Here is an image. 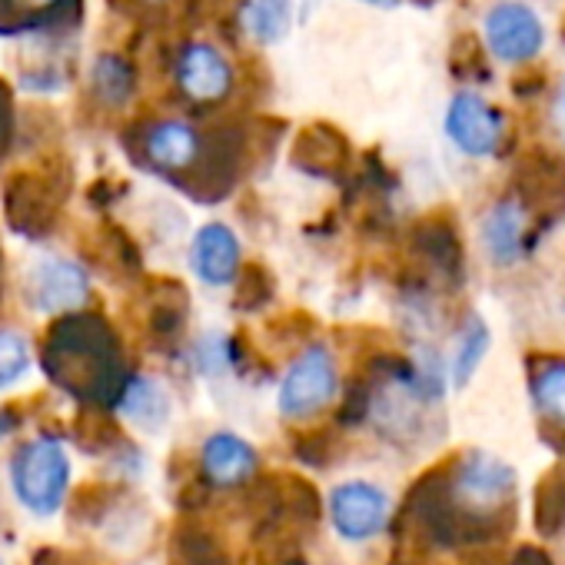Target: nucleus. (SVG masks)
Returning <instances> with one entry per match:
<instances>
[{
  "instance_id": "1",
  "label": "nucleus",
  "mask_w": 565,
  "mask_h": 565,
  "mask_svg": "<svg viewBox=\"0 0 565 565\" xmlns=\"http://www.w3.org/2000/svg\"><path fill=\"white\" fill-rule=\"evenodd\" d=\"M44 366L67 393L107 399L110 393H124L120 383V360L114 347V333L94 317H67L54 327Z\"/></svg>"
},
{
  "instance_id": "2",
  "label": "nucleus",
  "mask_w": 565,
  "mask_h": 565,
  "mask_svg": "<svg viewBox=\"0 0 565 565\" xmlns=\"http://www.w3.org/2000/svg\"><path fill=\"white\" fill-rule=\"evenodd\" d=\"M11 489L31 515H57L71 489V456L64 443L54 436H38L24 443L11 459Z\"/></svg>"
},
{
  "instance_id": "3",
  "label": "nucleus",
  "mask_w": 565,
  "mask_h": 565,
  "mask_svg": "<svg viewBox=\"0 0 565 565\" xmlns=\"http://www.w3.org/2000/svg\"><path fill=\"white\" fill-rule=\"evenodd\" d=\"M340 373L337 360L327 347H310L307 353L297 356V363L287 370L279 383V416L282 419H310L320 409H327L337 396Z\"/></svg>"
},
{
  "instance_id": "4",
  "label": "nucleus",
  "mask_w": 565,
  "mask_h": 565,
  "mask_svg": "<svg viewBox=\"0 0 565 565\" xmlns=\"http://www.w3.org/2000/svg\"><path fill=\"white\" fill-rule=\"evenodd\" d=\"M390 495L366 479L340 482L330 492V522L337 535L353 545L376 539L390 522Z\"/></svg>"
},
{
  "instance_id": "5",
  "label": "nucleus",
  "mask_w": 565,
  "mask_h": 565,
  "mask_svg": "<svg viewBox=\"0 0 565 565\" xmlns=\"http://www.w3.org/2000/svg\"><path fill=\"white\" fill-rule=\"evenodd\" d=\"M24 290L38 313H67L87 303L90 279L77 263L64 256H44L28 269Z\"/></svg>"
},
{
  "instance_id": "6",
  "label": "nucleus",
  "mask_w": 565,
  "mask_h": 565,
  "mask_svg": "<svg viewBox=\"0 0 565 565\" xmlns=\"http://www.w3.org/2000/svg\"><path fill=\"white\" fill-rule=\"evenodd\" d=\"M486 41L505 64H522L542 51V24L525 4H495L486 18Z\"/></svg>"
},
{
  "instance_id": "7",
  "label": "nucleus",
  "mask_w": 565,
  "mask_h": 565,
  "mask_svg": "<svg viewBox=\"0 0 565 565\" xmlns=\"http://www.w3.org/2000/svg\"><path fill=\"white\" fill-rule=\"evenodd\" d=\"M446 134L469 157H489L502 140V117L479 94H456L446 114Z\"/></svg>"
},
{
  "instance_id": "8",
  "label": "nucleus",
  "mask_w": 565,
  "mask_h": 565,
  "mask_svg": "<svg viewBox=\"0 0 565 565\" xmlns=\"http://www.w3.org/2000/svg\"><path fill=\"white\" fill-rule=\"evenodd\" d=\"M177 84L196 104H216L233 87V71L226 57L210 44H190L177 61Z\"/></svg>"
},
{
  "instance_id": "9",
  "label": "nucleus",
  "mask_w": 565,
  "mask_h": 565,
  "mask_svg": "<svg viewBox=\"0 0 565 565\" xmlns=\"http://www.w3.org/2000/svg\"><path fill=\"white\" fill-rule=\"evenodd\" d=\"M190 266L210 287H226L239 269V239L226 223H206L190 243Z\"/></svg>"
},
{
  "instance_id": "10",
  "label": "nucleus",
  "mask_w": 565,
  "mask_h": 565,
  "mask_svg": "<svg viewBox=\"0 0 565 565\" xmlns=\"http://www.w3.org/2000/svg\"><path fill=\"white\" fill-rule=\"evenodd\" d=\"M200 466L213 486L233 489L256 472V449L233 433H213L200 449Z\"/></svg>"
},
{
  "instance_id": "11",
  "label": "nucleus",
  "mask_w": 565,
  "mask_h": 565,
  "mask_svg": "<svg viewBox=\"0 0 565 565\" xmlns=\"http://www.w3.org/2000/svg\"><path fill=\"white\" fill-rule=\"evenodd\" d=\"M147 160L160 170H186L200 157V137L180 120H160L143 137Z\"/></svg>"
},
{
  "instance_id": "12",
  "label": "nucleus",
  "mask_w": 565,
  "mask_h": 565,
  "mask_svg": "<svg viewBox=\"0 0 565 565\" xmlns=\"http://www.w3.org/2000/svg\"><path fill=\"white\" fill-rule=\"evenodd\" d=\"M120 413L147 433H157L170 416V399L153 380H130L120 393Z\"/></svg>"
},
{
  "instance_id": "13",
  "label": "nucleus",
  "mask_w": 565,
  "mask_h": 565,
  "mask_svg": "<svg viewBox=\"0 0 565 565\" xmlns=\"http://www.w3.org/2000/svg\"><path fill=\"white\" fill-rule=\"evenodd\" d=\"M522 233H525V213L509 200H502L486 220V239H489V249L499 263H509L519 256Z\"/></svg>"
},
{
  "instance_id": "14",
  "label": "nucleus",
  "mask_w": 565,
  "mask_h": 565,
  "mask_svg": "<svg viewBox=\"0 0 565 565\" xmlns=\"http://www.w3.org/2000/svg\"><path fill=\"white\" fill-rule=\"evenodd\" d=\"M243 24L256 41L276 44L290 31V0H246Z\"/></svg>"
},
{
  "instance_id": "15",
  "label": "nucleus",
  "mask_w": 565,
  "mask_h": 565,
  "mask_svg": "<svg viewBox=\"0 0 565 565\" xmlns=\"http://www.w3.org/2000/svg\"><path fill=\"white\" fill-rule=\"evenodd\" d=\"M94 94L107 104V107H120L130 100L134 94V71L124 57L117 54H104L94 64Z\"/></svg>"
},
{
  "instance_id": "16",
  "label": "nucleus",
  "mask_w": 565,
  "mask_h": 565,
  "mask_svg": "<svg viewBox=\"0 0 565 565\" xmlns=\"http://www.w3.org/2000/svg\"><path fill=\"white\" fill-rule=\"evenodd\" d=\"M532 399L542 419L565 426V363H552L532 380Z\"/></svg>"
},
{
  "instance_id": "17",
  "label": "nucleus",
  "mask_w": 565,
  "mask_h": 565,
  "mask_svg": "<svg viewBox=\"0 0 565 565\" xmlns=\"http://www.w3.org/2000/svg\"><path fill=\"white\" fill-rule=\"evenodd\" d=\"M535 522L545 535L565 529V469H555L548 479H542L535 495Z\"/></svg>"
},
{
  "instance_id": "18",
  "label": "nucleus",
  "mask_w": 565,
  "mask_h": 565,
  "mask_svg": "<svg viewBox=\"0 0 565 565\" xmlns=\"http://www.w3.org/2000/svg\"><path fill=\"white\" fill-rule=\"evenodd\" d=\"M31 370V343L18 330H0V393L21 383Z\"/></svg>"
},
{
  "instance_id": "19",
  "label": "nucleus",
  "mask_w": 565,
  "mask_h": 565,
  "mask_svg": "<svg viewBox=\"0 0 565 565\" xmlns=\"http://www.w3.org/2000/svg\"><path fill=\"white\" fill-rule=\"evenodd\" d=\"M486 347H489V330L479 323V320H472L469 327H466V333H462V340H459V350H456V360H452V383L462 390L469 380H472V373L479 370V363H482V356H486Z\"/></svg>"
},
{
  "instance_id": "20",
  "label": "nucleus",
  "mask_w": 565,
  "mask_h": 565,
  "mask_svg": "<svg viewBox=\"0 0 565 565\" xmlns=\"http://www.w3.org/2000/svg\"><path fill=\"white\" fill-rule=\"evenodd\" d=\"M173 565H226L223 552L203 532H183L173 545Z\"/></svg>"
},
{
  "instance_id": "21",
  "label": "nucleus",
  "mask_w": 565,
  "mask_h": 565,
  "mask_svg": "<svg viewBox=\"0 0 565 565\" xmlns=\"http://www.w3.org/2000/svg\"><path fill=\"white\" fill-rule=\"evenodd\" d=\"M64 0H0V8H8L18 14V28L31 24V21H41L44 11H57Z\"/></svg>"
},
{
  "instance_id": "22",
  "label": "nucleus",
  "mask_w": 565,
  "mask_h": 565,
  "mask_svg": "<svg viewBox=\"0 0 565 565\" xmlns=\"http://www.w3.org/2000/svg\"><path fill=\"white\" fill-rule=\"evenodd\" d=\"M512 565H548V558L542 555V552H535V548H525V552H519L515 555V562Z\"/></svg>"
},
{
  "instance_id": "23",
  "label": "nucleus",
  "mask_w": 565,
  "mask_h": 565,
  "mask_svg": "<svg viewBox=\"0 0 565 565\" xmlns=\"http://www.w3.org/2000/svg\"><path fill=\"white\" fill-rule=\"evenodd\" d=\"M555 124H558V130L565 134V77H562V84H558V97H555Z\"/></svg>"
},
{
  "instance_id": "24",
  "label": "nucleus",
  "mask_w": 565,
  "mask_h": 565,
  "mask_svg": "<svg viewBox=\"0 0 565 565\" xmlns=\"http://www.w3.org/2000/svg\"><path fill=\"white\" fill-rule=\"evenodd\" d=\"M4 127H8V104L4 94H0V140H4Z\"/></svg>"
},
{
  "instance_id": "25",
  "label": "nucleus",
  "mask_w": 565,
  "mask_h": 565,
  "mask_svg": "<svg viewBox=\"0 0 565 565\" xmlns=\"http://www.w3.org/2000/svg\"><path fill=\"white\" fill-rule=\"evenodd\" d=\"M360 4H370V8H386V11H390V8H396V4H399V0H360Z\"/></svg>"
},
{
  "instance_id": "26",
  "label": "nucleus",
  "mask_w": 565,
  "mask_h": 565,
  "mask_svg": "<svg viewBox=\"0 0 565 565\" xmlns=\"http://www.w3.org/2000/svg\"><path fill=\"white\" fill-rule=\"evenodd\" d=\"M147 4H160V0H147Z\"/></svg>"
},
{
  "instance_id": "27",
  "label": "nucleus",
  "mask_w": 565,
  "mask_h": 565,
  "mask_svg": "<svg viewBox=\"0 0 565 565\" xmlns=\"http://www.w3.org/2000/svg\"><path fill=\"white\" fill-rule=\"evenodd\" d=\"M0 565H4V558H0Z\"/></svg>"
}]
</instances>
